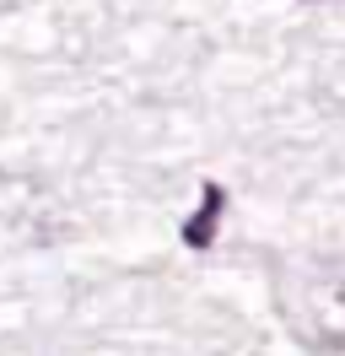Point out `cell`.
<instances>
[{"label":"cell","mask_w":345,"mask_h":356,"mask_svg":"<svg viewBox=\"0 0 345 356\" xmlns=\"http://www.w3.org/2000/svg\"><path fill=\"white\" fill-rule=\"evenodd\" d=\"M221 211H227V189H221V184H205V189H200V211L184 222V243L189 248H211L216 227H221Z\"/></svg>","instance_id":"1"}]
</instances>
